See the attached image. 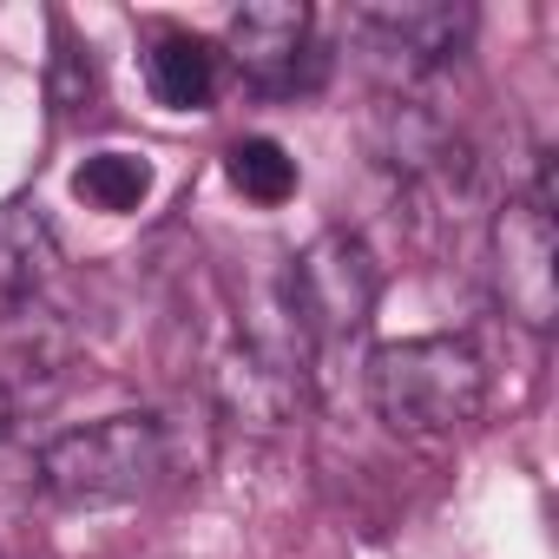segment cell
<instances>
[{"instance_id":"8fae6325","label":"cell","mask_w":559,"mask_h":559,"mask_svg":"<svg viewBox=\"0 0 559 559\" xmlns=\"http://www.w3.org/2000/svg\"><path fill=\"white\" fill-rule=\"evenodd\" d=\"M224 171H230V185L250 198V204H284V198H297V158L276 145V139H237L230 152H224Z\"/></svg>"},{"instance_id":"277c9868","label":"cell","mask_w":559,"mask_h":559,"mask_svg":"<svg viewBox=\"0 0 559 559\" xmlns=\"http://www.w3.org/2000/svg\"><path fill=\"white\" fill-rule=\"evenodd\" d=\"M552 257H559V237H552V204L539 178L533 198H507L493 217V284L507 317H520L526 330H552V297H559Z\"/></svg>"},{"instance_id":"8992f818","label":"cell","mask_w":559,"mask_h":559,"mask_svg":"<svg viewBox=\"0 0 559 559\" xmlns=\"http://www.w3.org/2000/svg\"><path fill=\"white\" fill-rule=\"evenodd\" d=\"M467 27H474L467 8H376V14H362L369 47L389 53V67H402V80L461 60Z\"/></svg>"},{"instance_id":"6da1fadb","label":"cell","mask_w":559,"mask_h":559,"mask_svg":"<svg viewBox=\"0 0 559 559\" xmlns=\"http://www.w3.org/2000/svg\"><path fill=\"white\" fill-rule=\"evenodd\" d=\"M376 415L408 441H448L467 435L487 408V369L461 336H402L369 349L362 362Z\"/></svg>"},{"instance_id":"3957f363","label":"cell","mask_w":559,"mask_h":559,"mask_svg":"<svg viewBox=\"0 0 559 559\" xmlns=\"http://www.w3.org/2000/svg\"><path fill=\"white\" fill-rule=\"evenodd\" d=\"M382 297V270L369 257L362 237L349 230H323L297 263H290V284H284V310L297 323V343L310 362H336L349 343H362L369 317Z\"/></svg>"},{"instance_id":"9c48e42d","label":"cell","mask_w":559,"mask_h":559,"mask_svg":"<svg viewBox=\"0 0 559 559\" xmlns=\"http://www.w3.org/2000/svg\"><path fill=\"white\" fill-rule=\"evenodd\" d=\"M145 86L171 112H204L211 93H217V47L198 40V34H165L145 53Z\"/></svg>"},{"instance_id":"ba28073f","label":"cell","mask_w":559,"mask_h":559,"mask_svg":"<svg viewBox=\"0 0 559 559\" xmlns=\"http://www.w3.org/2000/svg\"><path fill=\"white\" fill-rule=\"evenodd\" d=\"M73 356V336L60 323V310H47L40 297H21L0 310V389H8V376H60Z\"/></svg>"},{"instance_id":"5b68a950","label":"cell","mask_w":559,"mask_h":559,"mask_svg":"<svg viewBox=\"0 0 559 559\" xmlns=\"http://www.w3.org/2000/svg\"><path fill=\"white\" fill-rule=\"evenodd\" d=\"M304 47H310V8H290V0H257V8H237L230 27H224V53L257 86H290Z\"/></svg>"},{"instance_id":"7a4b0ae2","label":"cell","mask_w":559,"mask_h":559,"mask_svg":"<svg viewBox=\"0 0 559 559\" xmlns=\"http://www.w3.org/2000/svg\"><path fill=\"white\" fill-rule=\"evenodd\" d=\"M165 421L158 415H106L67 428L40 454V487L60 507H126L165 474Z\"/></svg>"},{"instance_id":"52a82bcc","label":"cell","mask_w":559,"mask_h":559,"mask_svg":"<svg viewBox=\"0 0 559 559\" xmlns=\"http://www.w3.org/2000/svg\"><path fill=\"white\" fill-rule=\"evenodd\" d=\"M60 270V237L40 204H0V304L40 297Z\"/></svg>"},{"instance_id":"7c38bea8","label":"cell","mask_w":559,"mask_h":559,"mask_svg":"<svg viewBox=\"0 0 559 559\" xmlns=\"http://www.w3.org/2000/svg\"><path fill=\"white\" fill-rule=\"evenodd\" d=\"M8 428H14V395L0 389V435H8Z\"/></svg>"},{"instance_id":"30bf717a","label":"cell","mask_w":559,"mask_h":559,"mask_svg":"<svg viewBox=\"0 0 559 559\" xmlns=\"http://www.w3.org/2000/svg\"><path fill=\"white\" fill-rule=\"evenodd\" d=\"M145 191H152V165H145L139 152H93V158L73 171V198L93 204V211H106V217L139 211Z\"/></svg>"}]
</instances>
